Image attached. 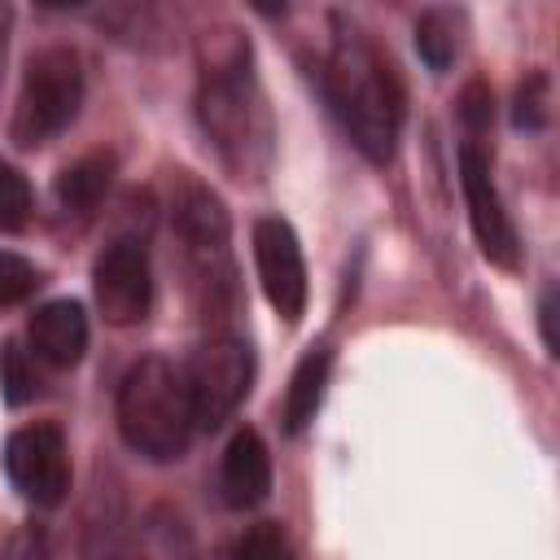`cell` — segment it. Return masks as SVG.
<instances>
[{
	"instance_id": "6da1fadb",
	"label": "cell",
	"mask_w": 560,
	"mask_h": 560,
	"mask_svg": "<svg viewBox=\"0 0 560 560\" xmlns=\"http://www.w3.org/2000/svg\"><path fill=\"white\" fill-rule=\"evenodd\" d=\"M324 92L359 153L389 162L402 131V83L385 52L359 31H341L324 61Z\"/></svg>"
},
{
	"instance_id": "7a4b0ae2",
	"label": "cell",
	"mask_w": 560,
	"mask_h": 560,
	"mask_svg": "<svg viewBox=\"0 0 560 560\" xmlns=\"http://www.w3.org/2000/svg\"><path fill=\"white\" fill-rule=\"evenodd\" d=\"M197 52H201V92H197L201 127L236 171H249V153L267 140L262 96L249 74V44L241 35H201Z\"/></svg>"
},
{
	"instance_id": "3957f363",
	"label": "cell",
	"mask_w": 560,
	"mask_h": 560,
	"mask_svg": "<svg viewBox=\"0 0 560 560\" xmlns=\"http://www.w3.org/2000/svg\"><path fill=\"white\" fill-rule=\"evenodd\" d=\"M118 433L149 459H179L197 433L184 368L171 359H140L118 385Z\"/></svg>"
},
{
	"instance_id": "277c9868",
	"label": "cell",
	"mask_w": 560,
	"mask_h": 560,
	"mask_svg": "<svg viewBox=\"0 0 560 560\" xmlns=\"http://www.w3.org/2000/svg\"><path fill=\"white\" fill-rule=\"evenodd\" d=\"M83 105V61L66 44H48L26 61L18 109H13V140L22 149L48 144L61 136Z\"/></svg>"
},
{
	"instance_id": "5b68a950",
	"label": "cell",
	"mask_w": 560,
	"mask_h": 560,
	"mask_svg": "<svg viewBox=\"0 0 560 560\" xmlns=\"http://www.w3.org/2000/svg\"><path fill=\"white\" fill-rule=\"evenodd\" d=\"M249 376H254V359H249L245 341H236V337L201 341L197 354L184 363L197 429H223L236 416V407L245 402Z\"/></svg>"
},
{
	"instance_id": "8992f818",
	"label": "cell",
	"mask_w": 560,
	"mask_h": 560,
	"mask_svg": "<svg viewBox=\"0 0 560 560\" xmlns=\"http://www.w3.org/2000/svg\"><path fill=\"white\" fill-rule=\"evenodd\" d=\"M171 214H175V232L184 241V254L192 262V276L197 284L206 289H232V258H228V210L223 201L197 184V179H179L175 188V201H171Z\"/></svg>"
},
{
	"instance_id": "52a82bcc",
	"label": "cell",
	"mask_w": 560,
	"mask_h": 560,
	"mask_svg": "<svg viewBox=\"0 0 560 560\" xmlns=\"http://www.w3.org/2000/svg\"><path fill=\"white\" fill-rule=\"evenodd\" d=\"M4 472L35 508H57L70 490V455L57 424H22L4 442Z\"/></svg>"
},
{
	"instance_id": "ba28073f",
	"label": "cell",
	"mask_w": 560,
	"mask_h": 560,
	"mask_svg": "<svg viewBox=\"0 0 560 560\" xmlns=\"http://www.w3.org/2000/svg\"><path fill=\"white\" fill-rule=\"evenodd\" d=\"M254 267H258V284H262L271 311L280 319L298 324L306 311V258H302L298 232L284 219L262 214L254 223Z\"/></svg>"
},
{
	"instance_id": "9c48e42d",
	"label": "cell",
	"mask_w": 560,
	"mask_h": 560,
	"mask_svg": "<svg viewBox=\"0 0 560 560\" xmlns=\"http://www.w3.org/2000/svg\"><path fill=\"white\" fill-rule=\"evenodd\" d=\"M92 293H96L105 324H114V328L140 324L153 306V271H149L144 245L140 241H114L92 267Z\"/></svg>"
},
{
	"instance_id": "30bf717a",
	"label": "cell",
	"mask_w": 560,
	"mask_h": 560,
	"mask_svg": "<svg viewBox=\"0 0 560 560\" xmlns=\"http://www.w3.org/2000/svg\"><path fill=\"white\" fill-rule=\"evenodd\" d=\"M459 188H464V206H468V223L477 232V245L490 262L499 267H516L521 258V241H516V228L503 210V197L494 188V175H490V158L477 149V144H464L459 149Z\"/></svg>"
},
{
	"instance_id": "8fae6325",
	"label": "cell",
	"mask_w": 560,
	"mask_h": 560,
	"mask_svg": "<svg viewBox=\"0 0 560 560\" xmlns=\"http://www.w3.org/2000/svg\"><path fill=\"white\" fill-rule=\"evenodd\" d=\"M88 350V315L79 302L57 298L31 315V354L48 368H74Z\"/></svg>"
},
{
	"instance_id": "7c38bea8",
	"label": "cell",
	"mask_w": 560,
	"mask_h": 560,
	"mask_svg": "<svg viewBox=\"0 0 560 560\" xmlns=\"http://www.w3.org/2000/svg\"><path fill=\"white\" fill-rule=\"evenodd\" d=\"M219 486L223 499L232 508H258L271 490V455L267 442L254 429H236L228 451H223V468H219Z\"/></svg>"
},
{
	"instance_id": "4fadbf2b",
	"label": "cell",
	"mask_w": 560,
	"mask_h": 560,
	"mask_svg": "<svg viewBox=\"0 0 560 560\" xmlns=\"http://www.w3.org/2000/svg\"><path fill=\"white\" fill-rule=\"evenodd\" d=\"M109 179H114V158L109 153H88V158L70 162L57 175L52 197L66 214H92L101 206V197L109 192Z\"/></svg>"
},
{
	"instance_id": "5bb4252c",
	"label": "cell",
	"mask_w": 560,
	"mask_h": 560,
	"mask_svg": "<svg viewBox=\"0 0 560 560\" xmlns=\"http://www.w3.org/2000/svg\"><path fill=\"white\" fill-rule=\"evenodd\" d=\"M328 368H332V354L328 346H315L302 354V363L293 368V381H289V398H284V429L289 433H302L319 402H324V385H328Z\"/></svg>"
},
{
	"instance_id": "9a60e30c",
	"label": "cell",
	"mask_w": 560,
	"mask_h": 560,
	"mask_svg": "<svg viewBox=\"0 0 560 560\" xmlns=\"http://www.w3.org/2000/svg\"><path fill=\"white\" fill-rule=\"evenodd\" d=\"M416 48L429 61V70H446L455 57V18L446 9H429L416 22Z\"/></svg>"
},
{
	"instance_id": "2e32d148",
	"label": "cell",
	"mask_w": 560,
	"mask_h": 560,
	"mask_svg": "<svg viewBox=\"0 0 560 560\" xmlns=\"http://www.w3.org/2000/svg\"><path fill=\"white\" fill-rule=\"evenodd\" d=\"M31 206L35 197H31L26 175L0 158V232H22L31 219Z\"/></svg>"
},
{
	"instance_id": "e0dca14e",
	"label": "cell",
	"mask_w": 560,
	"mask_h": 560,
	"mask_svg": "<svg viewBox=\"0 0 560 560\" xmlns=\"http://www.w3.org/2000/svg\"><path fill=\"white\" fill-rule=\"evenodd\" d=\"M0 385H4V398H9V402H26V398L39 389L35 354L22 350L18 341H4V350H0Z\"/></svg>"
},
{
	"instance_id": "ac0fdd59",
	"label": "cell",
	"mask_w": 560,
	"mask_h": 560,
	"mask_svg": "<svg viewBox=\"0 0 560 560\" xmlns=\"http://www.w3.org/2000/svg\"><path fill=\"white\" fill-rule=\"evenodd\" d=\"M232 560H293V547H289V534L276 521H258L236 538Z\"/></svg>"
},
{
	"instance_id": "d6986e66",
	"label": "cell",
	"mask_w": 560,
	"mask_h": 560,
	"mask_svg": "<svg viewBox=\"0 0 560 560\" xmlns=\"http://www.w3.org/2000/svg\"><path fill=\"white\" fill-rule=\"evenodd\" d=\"M35 289H39V271H35V262H26L22 254L0 249V311L26 302Z\"/></svg>"
},
{
	"instance_id": "ffe728a7",
	"label": "cell",
	"mask_w": 560,
	"mask_h": 560,
	"mask_svg": "<svg viewBox=\"0 0 560 560\" xmlns=\"http://www.w3.org/2000/svg\"><path fill=\"white\" fill-rule=\"evenodd\" d=\"M83 560H122L118 508H109L105 516H92V521H88V538H83Z\"/></svg>"
},
{
	"instance_id": "44dd1931",
	"label": "cell",
	"mask_w": 560,
	"mask_h": 560,
	"mask_svg": "<svg viewBox=\"0 0 560 560\" xmlns=\"http://www.w3.org/2000/svg\"><path fill=\"white\" fill-rule=\"evenodd\" d=\"M542 118H547V79L534 74L516 92V127H542Z\"/></svg>"
},
{
	"instance_id": "7402d4cb",
	"label": "cell",
	"mask_w": 560,
	"mask_h": 560,
	"mask_svg": "<svg viewBox=\"0 0 560 560\" xmlns=\"http://www.w3.org/2000/svg\"><path fill=\"white\" fill-rule=\"evenodd\" d=\"M464 118H468L472 127H486V122H490V92H486V88H468V96H464Z\"/></svg>"
},
{
	"instance_id": "603a6c76",
	"label": "cell",
	"mask_w": 560,
	"mask_h": 560,
	"mask_svg": "<svg viewBox=\"0 0 560 560\" xmlns=\"http://www.w3.org/2000/svg\"><path fill=\"white\" fill-rule=\"evenodd\" d=\"M551 293H542V306H538V319H542V341H547V350L556 354V328H551V319H556V311H551Z\"/></svg>"
}]
</instances>
